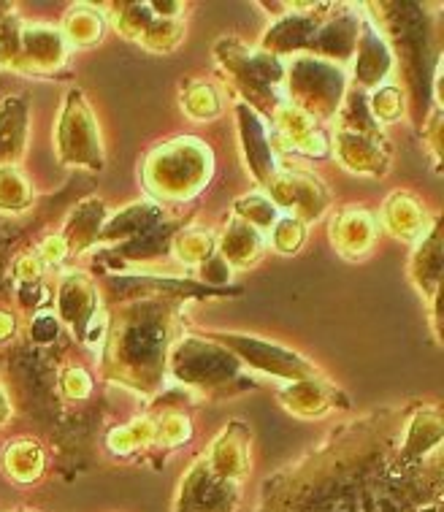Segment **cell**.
<instances>
[{
  "mask_svg": "<svg viewBox=\"0 0 444 512\" xmlns=\"http://www.w3.org/2000/svg\"><path fill=\"white\" fill-rule=\"evenodd\" d=\"M106 372L139 393L158 391L174 342V307L168 301H133L111 320L106 331Z\"/></svg>",
  "mask_w": 444,
  "mask_h": 512,
  "instance_id": "6da1fadb",
  "label": "cell"
},
{
  "mask_svg": "<svg viewBox=\"0 0 444 512\" xmlns=\"http://www.w3.org/2000/svg\"><path fill=\"white\" fill-rule=\"evenodd\" d=\"M212 152L198 139L160 144L144 163V185L160 201H190L212 177Z\"/></svg>",
  "mask_w": 444,
  "mask_h": 512,
  "instance_id": "7a4b0ae2",
  "label": "cell"
},
{
  "mask_svg": "<svg viewBox=\"0 0 444 512\" xmlns=\"http://www.w3.org/2000/svg\"><path fill=\"white\" fill-rule=\"evenodd\" d=\"M166 372L176 382L209 393V396L231 391V385H241L244 380L239 358L231 350H225L212 339H198V336L176 339L168 350Z\"/></svg>",
  "mask_w": 444,
  "mask_h": 512,
  "instance_id": "3957f363",
  "label": "cell"
},
{
  "mask_svg": "<svg viewBox=\"0 0 444 512\" xmlns=\"http://www.w3.org/2000/svg\"><path fill=\"white\" fill-rule=\"evenodd\" d=\"M285 101L312 120H331L344 101V71L312 55H296L285 68Z\"/></svg>",
  "mask_w": 444,
  "mask_h": 512,
  "instance_id": "277c9868",
  "label": "cell"
},
{
  "mask_svg": "<svg viewBox=\"0 0 444 512\" xmlns=\"http://www.w3.org/2000/svg\"><path fill=\"white\" fill-rule=\"evenodd\" d=\"M214 55H217L222 71L231 76L241 93L247 95V101H269L271 112L285 101V95L279 93V87L285 84V63L279 57L269 55L263 49L252 52L233 38H222Z\"/></svg>",
  "mask_w": 444,
  "mask_h": 512,
  "instance_id": "5b68a950",
  "label": "cell"
},
{
  "mask_svg": "<svg viewBox=\"0 0 444 512\" xmlns=\"http://www.w3.org/2000/svg\"><path fill=\"white\" fill-rule=\"evenodd\" d=\"M57 158L63 166L90 168V171H101L103 168V141L101 128L95 120L90 103L84 101L82 90H68L57 117V133H55Z\"/></svg>",
  "mask_w": 444,
  "mask_h": 512,
  "instance_id": "8992f818",
  "label": "cell"
},
{
  "mask_svg": "<svg viewBox=\"0 0 444 512\" xmlns=\"http://www.w3.org/2000/svg\"><path fill=\"white\" fill-rule=\"evenodd\" d=\"M209 339L225 350H231L239 358V364H247L255 372L269 374V377H277L282 382L306 380V377L317 374L315 364H309L306 358L277 345V342H266V339L247 334H209Z\"/></svg>",
  "mask_w": 444,
  "mask_h": 512,
  "instance_id": "52a82bcc",
  "label": "cell"
},
{
  "mask_svg": "<svg viewBox=\"0 0 444 512\" xmlns=\"http://www.w3.org/2000/svg\"><path fill=\"white\" fill-rule=\"evenodd\" d=\"M263 190L271 204L277 206V212H285V217H296L304 225L320 220L331 204L328 187L315 174H306V171L277 168Z\"/></svg>",
  "mask_w": 444,
  "mask_h": 512,
  "instance_id": "ba28073f",
  "label": "cell"
},
{
  "mask_svg": "<svg viewBox=\"0 0 444 512\" xmlns=\"http://www.w3.org/2000/svg\"><path fill=\"white\" fill-rule=\"evenodd\" d=\"M239 502L241 485L214 475L201 456L179 480L171 512H236Z\"/></svg>",
  "mask_w": 444,
  "mask_h": 512,
  "instance_id": "9c48e42d",
  "label": "cell"
},
{
  "mask_svg": "<svg viewBox=\"0 0 444 512\" xmlns=\"http://www.w3.org/2000/svg\"><path fill=\"white\" fill-rule=\"evenodd\" d=\"M328 144L333 149V158L352 174H361V177H385L388 174V152L382 147L377 125L339 122V128L333 131V139Z\"/></svg>",
  "mask_w": 444,
  "mask_h": 512,
  "instance_id": "30bf717a",
  "label": "cell"
},
{
  "mask_svg": "<svg viewBox=\"0 0 444 512\" xmlns=\"http://www.w3.org/2000/svg\"><path fill=\"white\" fill-rule=\"evenodd\" d=\"M271 125H274V139L277 147L293 155H306V158H325L331 152V144L325 139L317 122L296 109L293 103L282 101L271 112Z\"/></svg>",
  "mask_w": 444,
  "mask_h": 512,
  "instance_id": "8fae6325",
  "label": "cell"
},
{
  "mask_svg": "<svg viewBox=\"0 0 444 512\" xmlns=\"http://www.w3.org/2000/svg\"><path fill=\"white\" fill-rule=\"evenodd\" d=\"M57 315L84 342L87 331L103 315L98 288L87 274H82V271L65 274L63 282H60V293H57Z\"/></svg>",
  "mask_w": 444,
  "mask_h": 512,
  "instance_id": "7c38bea8",
  "label": "cell"
},
{
  "mask_svg": "<svg viewBox=\"0 0 444 512\" xmlns=\"http://www.w3.org/2000/svg\"><path fill=\"white\" fill-rule=\"evenodd\" d=\"M250 447L252 431L241 420H233L214 437L212 447L204 453V461L217 477L241 485L244 477L250 475Z\"/></svg>",
  "mask_w": 444,
  "mask_h": 512,
  "instance_id": "4fadbf2b",
  "label": "cell"
},
{
  "mask_svg": "<svg viewBox=\"0 0 444 512\" xmlns=\"http://www.w3.org/2000/svg\"><path fill=\"white\" fill-rule=\"evenodd\" d=\"M377 217L363 206H344L331 217V244L342 258L361 261L377 242Z\"/></svg>",
  "mask_w": 444,
  "mask_h": 512,
  "instance_id": "5bb4252c",
  "label": "cell"
},
{
  "mask_svg": "<svg viewBox=\"0 0 444 512\" xmlns=\"http://www.w3.org/2000/svg\"><path fill=\"white\" fill-rule=\"evenodd\" d=\"M236 120H239L241 149H244L247 166H250L255 182L263 187L274 177V171H277L274 141L269 136V128H266V122L260 120L258 112L252 109L250 103L244 101L236 103Z\"/></svg>",
  "mask_w": 444,
  "mask_h": 512,
  "instance_id": "9a60e30c",
  "label": "cell"
},
{
  "mask_svg": "<svg viewBox=\"0 0 444 512\" xmlns=\"http://www.w3.org/2000/svg\"><path fill=\"white\" fill-rule=\"evenodd\" d=\"M377 225H382L390 236H396L401 242L417 244L426 236L428 228H431V220H428L426 204H423L415 193L396 190V193H390L388 201L382 204Z\"/></svg>",
  "mask_w": 444,
  "mask_h": 512,
  "instance_id": "2e32d148",
  "label": "cell"
},
{
  "mask_svg": "<svg viewBox=\"0 0 444 512\" xmlns=\"http://www.w3.org/2000/svg\"><path fill=\"white\" fill-rule=\"evenodd\" d=\"M339 399L344 401L339 388H333L331 382L323 380L320 374L306 377V380L285 382V388L279 391V404H282L290 415H296V418L304 420L323 418L325 412H331L333 407H336V401Z\"/></svg>",
  "mask_w": 444,
  "mask_h": 512,
  "instance_id": "e0dca14e",
  "label": "cell"
},
{
  "mask_svg": "<svg viewBox=\"0 0 444 512\" xmlns=\"http://www.w3.org/2000/svg\"><path fill=\"white\" fill-rule=\"evenodd\" d=\"M17 57L28 71H55L68 57L63 33L52 25H25L19 30Z\"/></svg>",
  "mask_w": 444,
  "mask_h": 512,
  "instance_id": "ac0fdd59",
  "label": "cell"
},
{
  "mask_svg": "<svg viewBox=\"0 0 444 512\" xmlns=\"http://www.w3.org/2000/svg\"><path fill=\"white\" fill-rule=\"evenodd\" d=\"M393 68V52L374 25H361L355 44V82L361 87H380Z\"/></svg>",
  "mask_w": 444,
  "mask_h": 512,
  "instance_id": "d6986e66",
  "label": "cell"
},
{
  "mask_svg": "<svg viewBox=\"0 0 444 512\" xmlns=\"http://www.w3.org/2000/svg\"><path fill=\"white\" fill-rule=\"evenodd\" d=\"M409 277L417 290L431 301L436 312V296H439V280H442V236L436 223H431L426 236L417 242L412 261H409Z\"/></svg>",
  "mask_w": 444,
  "mask_h": 512,
  "instance_id": "ffe728a7",
  "label": "cell"
},
{
  "mask_svg": "<svg viewBox=\"0 0 444 512\" xmlns=\"http://www.w3.org/2000/svg\"><path fill=\"white\" fill-rule=\"evenodd\" d=\"M266 252V239L263 233L255 231L252 225L241 223L239 217H231L225 225L220 242H217V255L228 263V269H250L263 258Z\"/></svg>",
  "mask_w": 444,
  "mask_h": 512,
  "instance_id": "44dd1931",
  "label": "cell"
},
{
  "mask_svg": "<svg viewBox=\"0 0 444 512\" xmlns=\"http://www.w3.org/2000/svg\"><path fill=\"white\" fill-rule=\"evenodd\" d=\"M163 206L155 204V201H136V204L125 206L122 212L111 217L109 223L103 225L101 236H98V244H109V242H130L136 239L141 233L152 231L163 223Z\"/></svg>",
  "mask_w": 444,
  "mask_h": 512,
  "instance_id": "7402d4cb",
  "label": "cell"
},
{
  "mask_svg": "<svg viewBox=\"0 0 444 512\" xmlns=\"http://www.w3.org/2000/svg\"><path fill=\"white\" fill-rule=\"evenodd\" d=\"M103 225H106V206L101 198H87L65 220V231L60 236L68 252H84L98 244Z\"/></svg>",
  "mask_w": 444,
  "mask_h": 512,
  "instance_id": "603a6c76",
  "label": "cell"
},
{
  "mask_svg": "<svg viewBox=\"0 0 444 512\" xmlns=\"http://www.w3.org/2000/svg\"><path fill=\"white\" fill-rule=\"evenodd\" d=\"M28 139V103L6 98L0 103V168L17 163Z\"/></svg>",
  "mask_w": 444,
  "mask_h": 512,
  "instance_id": "cb8c5ba5",
  "label": "cell"
},
{
  "mask_svg": "<svg viewBox=\"0 0 444 512\" xmlns=\"http://www.w3.org/2000/svg\"><path fill=\"white\" fill-rule=\"evenodd\" d=\"M442 442V418L436 410L417 412L415 420L407 426V437L401 442V461L417 466L423 458L436 450Z\"/></svg>",
  "mask_w": 444,
  "mask_h": 512,
  "instance_id": "d4e9b609",
  "label": "cell"
},
{
  "mask_svg": "<svg viewBox=\"0 0 444 512\" xmlns=\"http://www.w3.org/2000/svg\"><path fill=\"white\" fill-rule=\"evenodd\" d=\"M44 450L33 439H14L3 456H0V466L9 477L11 483L17 485H33L38 477L44 475Z\"/></svg>",
  "mask_w": 444,
  "mask_h": 512,
  "instance_id": "484cf974",
  "label": "cell"
},
{
  "mask_svg": "<svg viewBox=\"0 0 444 512\" xmlns=\"http://www.w3.org/2000/svg\"><path fill=\"white\" fill-rule=\"evenodd\" d=\"M60 33H63L68 47H95L103 38V33H106V17L101 14V9L79 3V6H74V9L65 14L63 30Z\"/></svg>",
  "mask_w": 444,
  "mask_h": 512,
  "instance_id": "4316f807",
  "label": "cell"
},
{
  "mask_svg": "<svg viewBox=\"0 0 444 512\" xmlns=\"http://www.w3.org/2000/svg\"><path fill=\"white\" fill-rule=\"evenodd\" d=\"M155 429H158V420L149 418V415L130 420L125 426H117V429L109 431L106 447H109L114 456L128 458L133 453L144 450V447L155 445Z\"/></svg>",
  "mask_w": 444,
  "mask_h": 512,
  "instance_id": "83f0119b",
  "label": "cell"
},
{
  "mask_svg": "<svg viewBox=\"0 0 444 512\" xmlns=\"http://www.w3.org/2000/svg\"><path fill=\"white\" fill-rule=\"evenodd\" d=\"M174 255L182 266L201 269L206 261H212L217 255V242L206 228H185L174 236Z\"/></svg>",
  "mask_w": 444,
  "mask_h": 512,
  "instance_id": "f1b7e54d",
  "label": "cell"
},
{
  "mask_svg": "<svg viewBox=\"0 0 444 512\" xmlns=\"http://www.w3.org/2000/svg\"><path fill=\"white\" fill-rule=\"evenodd\" d=\"M182 112L195 122L217 120L222 114V95L212 82H187L182 90Z\"/></svg>",
  "mask_w": 444,
  "mask_h": 512,
  "instance_id": "f546056e",
  "label": "cell"
},
{
  "mask_svg": "<svg viewBox=\"0 0 444 512\" xmlns=\"http://www.w3.org/2000/svg\"><path fill=\"white\" fill-rule=\"evenodd\" d=\"M185 41V22L182 19H163L155 17L149 22V28L144 30V36L139 38V44L155 55H168L174 52L179 44Z\"/></svg>",
  "mask_w": 444,
  "mask_h": 512,
  "instance_id": "4dcf8cb0",
  "label": "cell"
},
{
  "mask_svg": "<svg viewBox=\"0 0 444 512\" xmlns=\"http://www.w3.org/2000/svg\"><path fill=\"white\" fill-rule=\"evenodd\" d=\"M233 217H239L241 223L252 225L255 231L269 233L279 220V212L266 193H250V196H241L233 204Z\"/></svg>",
  "mask_w": 444,
  "mask_h": 512,
  "instance_id": "1f68e13d",
  "label": "cell"
},
{
  "mask_svg": "<svg viewBox=\"0 0 444 512\" xmlns=\"http://www.w3.org/2000/svg\"><path fill=\"white\" fill-rule=\"evenodd\" d=\"M111 9H114L109 11L111 25L117 28L122 38H130V41H139L144 30L149 28V22L155 19L149 3H114Z\"/></svg>",
  "mask_w": 444,
  "mask_h": 512,
  "instance_id": "d6a6232c",
  "label": "cell"
},
{
  "mask_svg": "<svg viewBox=\"0 0 444 512\" xmlns=\"http://www.w3.org/2000/svg\"><path fill=\"white\" fill-rule=\"evenodd\" d=\"M33 201V190L22 171L14 166L0 168V212H22Z\"/></svg>",
  "mask_w": 444,
  "mask_h": 512,
  "instance_id": "836d02e7",
  "label": "cell"
},
{
  "mask_svg": "<svg viewBox=\"0 0 444 512\" xmlns=\"http://www.w3.org/2000/svg\"><path fill=\"white\" fill-rule=\"evenodd\" d=\"M158 420V429H155V445L163 450H176L193 437V423L187 418L185 412H163Z\"/></svg>",
  "mask_w": 444,
  "mask_h": 512,
  "instance_id": "e575fe53",
  "label": "cell"
},
{
  "mask_svg": "<svg viewBox=\"0 0 444 512\" xmlns=\"http://www.w3.org/2000/svg\"><path fill=\"white\" fill-rule=\"evenodd\" d=\"M371 120L374 125H390L404 117V93L393 84H380L369 98Z\"/></svg>",
  "mask_w": 444,
  "mask_h": 512,
  "instance_id": "d590c367",
  "label": "cell"
},
{
  "mask_svg": "<svg viewBox=\"0 0 444 512\" xmlns=\"http://www.w3.org/2000/svg\"><path fill=\"white\" fill-rule=\"evenodd\" d=\"M306 242V225L296 217H279L269 231V244L279 255H296Z\"/></svg>",
  "mask_w": 444,
  "mask_h": 512,
  "instance_id": "8d00e7d4",
  "label": "cell"
},
{
  "mask_svg": "<svg viewBox=\"0 0 444 512\" xmlns=\"http://www.w3.org/2000/svg\"><path fill=\"white\" fill-rule=\"evenodd\" d=\"M63 391L68 399H87L93 393V377L84 369H79V366H74V369H68L63 374Z\"/></svg>",
  "mask_w": 444,
  "mask_h": 512,
  "instance_id": "74e56055",
  "label": "cell"
},
{
  "mask_svg": "<svg viewBox=\"0 0 444 512\" xmlns=\"http://www.w3.org/2000/svg\"><path fill=\"white\" fill-rule=\"evenodd\" d=\"M68 258V247H65L63 236H47L41 250H38V261L41 266H60Z\"/></svg>",
  "mask_w": 444,
  "mask_h": 512,
  "instance_id": "f35d334b",
  "label": "cell"
},
{
  "mask_svg": "<svg viewBox=\"0 0 444 512\" xmlns=\"http://www.w3.org/2000/svg\"><path fill=\"white\" fill-rule=\"evenodd\" d=\"M57 331H60V323H57L55 315H49V312H41V315L33 320V328H30V334L36 342H52L57 339Z\"/></svg>",
  "mask_w": 444,
  "mask_h": 512,
  "instance_id": "ab89813d",
  "label": "cell"
},
{
  "mask_svg": "<svg viewBox=\"0 0 444 512\" xmlns=\"http://www.w3.org/2000/svg\"><path fill=\"white\" fill-rule=\"evenodd\" d=\"M439 125H442V120H439V112L428 120V125L423 128V133H426V144L428 149H431V155H434V160L439 163V139H442V133H439Z\"/></svg>",
  "mask_w": 444,
  "mask_h": 512,
  "instance_id": "60d3db41",
  "label": "cell"
},
{
  "mask_svg": "<svg viewBox=\"0 0 444 512\" xmlns=\"http://www.w3.org/2000/svg\"><path fill=\"white\" fill-rule=\"evenodd\" d=\"M14 334V317L9 312H0V342Z\"/></svg>",
  "mask_w": 444,
  "mask_h": 512,
  "instance_id": "b9f144b4",
  "label": "cell"
},
{
  "mask_svg": "<svg viewBox=\"0 0 444 512\" xmlns=\"http://www.w3.org/2000/svg\"><path fill=\"white\" fill-rule=\"evenodd\" d=\"M9 418V401H6V396L0 393V426H3V420Z\"/></svg>",
  "mask_w": 444,
  "mask_h": 512,
  "instance_id": "7bdbcfd3",
  "label": "cell"
}]
</instances>
